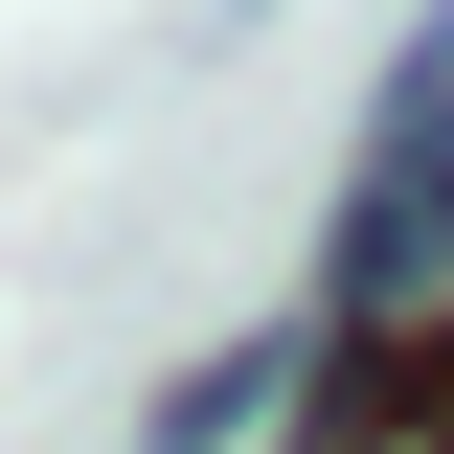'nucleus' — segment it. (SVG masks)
<instances>
[{"label": "nucleus", "instance_id": "1", "mask_svg": "<svg viewBox=\"0 0 454 454\" xmlns=\"http://www.w3.org/2000/svg\"><path fill=\"white\" fill-rule=\"evenodd\" d=\"M432 273H454V23L387 68V137H364V205L318 250V318H409Z\"/></svg>", "mask_w": 454, "mask_h": 454}]
</instances>
